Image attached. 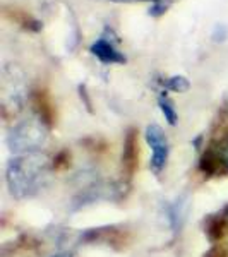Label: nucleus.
Instances as JSON below:
<instances>
[{
  "label": "nucleus",
  "mask_w": 228,
  "mask_h": 257,
  "mask_svg": "<svg viewBox=\"0 0 228 257\" xmlns=\"http://www.w3.org/2000/svg\"><path fill=\"white\" fill-rule=\"evenodd\" d=\"M89 52L105 65H113V64L120 65L127 62V57L115 47L113 40L108 38L106 35L99 36V38L89 47Z\"/></svg>",
  "instance_id": "20e7f679"
},
{
  "label": "nucleus",
  "mask_w": 228,
  "mask_h": 257,
  "mask_svg": "<svg viewBox=\"0 0 228 257\" xmlns=\"http://www.w3.org/2000/svg\"><path fill=\"white\" fill-rule=\"evenodd\" d=\"M226 228V216L225 214H214L208 219L204 228V233L208 235V238L211 242H216L223 237V231Z\"/></svg>",
  "instance_id": "0eeeda50"
},
{
  "label": "nucleus",
  "mask_w": 228,
  "mask_h": 257,
  "mask_svg": "<svg viewBox=\"0 0 228 257\" xmlns=\"http://www.w3.org/2000/svg\"><path fill=\"white\" fill-rule=\"evenodd\" d=\"M50 257H74L70 252H59V254H55V255H50Z\"/></svg>",
  "instance_id": "4468645a"
},
{
  "label": "nucleus",
  "mask_w": 228,
  "mask_h": 257,
  "mask_svg": "<svg viewBox=\"0 0 228 257\" xmlns=\"http://www.w3.org/2000/svg\"><path fill=\"white\" fill-rule=\"evenodd\" d=\"M138 131L129 128L124 139V149H122V170L126 173V178H132L136 168H138V158H139V149H138Z\"/></svg>",
  "instance_id": "39448f33"
},
{
  "label": "nucleus",
  "mask_w": 228,
  "mask_h": 257,
  "mask_svg": "<svg viewBox=\"0 0 228 257\" xmlns=\"http://www.w3.org/2000/svg\"><path fill=\"white\" fill-rule=\"evenodd\" d=\"M48 138V123L38 115H33L30 118L21 120L11 128L7 136V144L9 149L16 155H24V153L40 151L41 146L47 143Z\"/></svg>",
  "instance_id": "f03ea898"
},
{
  "label": "nucleus",
  "mask_w": 228,
  "mask_h": 257,
  "mask_svg": "<svg viewBox=\"0 0 228 257\" xmlns=\"http://www.w3.org/2000/svg\"><path fill=\"white\" fill-rule=\"evenodd\" d=\"M113 2H151V4H155V2H158V0H113Z\"/></svg>",
  "instance_id": "ddd939ff"
},
{
  "label": "nucleus",
  "mask_w": 228,
  "mask_h": 257,
  "mask_svg": "<svg viewBox=\"0 0 228 257\" xmlns=\"http://www.w3.org/2000/svg\"><path fill=\"white\" fill-rule=\"evenodd\" d=\"M146 143L151 148V160H149V168L153 170L155 175H160L167 167L168 155H170V143L167 134L163 132L158 123H151L146 127Z\"/></svg>",
  "instance_id": "7ed1b4c3"
},
{
  "label": "nucleus",
  "mask_w": 228,
  "mask_h": 257,
  "mask_svg": "<svg viewBox=\"0 0 228 257\" xmlns=\"http://www.w3.org/2000/svg\"><path fill=\"white\" fill-rule=\"evenodd\" d=\"M221 160H223V165H225V168L228 170V144H226L225 149H223V153H221Z\"/></svg>",
  "instance_id": "f8f14e48"
},
{
  "label": "nucleus",
  "mask_w": 228,
  "mask_h": 257,
  "mask_svg": "<svg viewBox=\"0 0 228 257\" xmlns=\"http://www.w3.org/2000/svg\"><path fill=\"white\" fill-rule=\"evenodd\" d=\"M165 89L168 91H175V93H185L190 88V82L185 79L184 76H172L163 82Z\"/></svg>",
  "instance_id": "1a4fd4ad"
},
{
  "label": "nucleus",
  "mask_w": 228,
  "mask_h": 257,
  "mask_svg": "<svg viewBox=\"0 0 228 257\" xmlns=\"http://www.w3.org/2000/svg\"><path fill=\"white\" fill-rule=\"evenodd\" d=\"M158 106H160L161 113H163L165 120H167L170 125H177V122H179V113H177L173 101L165 93L158 98Z\"/></svg>",
  "instance_id": "6e6552de"
},
{
  "label": "nucleus",
  "mask_w": 228,
  "mask_h": 257,
  "mask_svg": "<svg viewBox=\"0 0 228 257\" xmlns=\"http://www.w3.org/2000/svg\"><path fill=\"white\" fill-rule=\"evenodd\" d=\"M185 213H187V201L185 199H179V201L172 202L167 208V218L173 231H180L185 219Z\"/></svg>",
  "instance_id": "423d86ee"
},
{
  "label": "nucleus",
  "mask_w": 228,
  "mask_h": 257,
  "mask_svg": "<svg viewBox=\"0 0 228 257\" xmlns=\"http://www.w3.org/2000/svg\"><path fill=\"white\" fill-rule=\"evenodd\" d=\"M167 11H168V4L163 2V0H158V2L151 4V7H149L148 14L151 16V18H160V16H163Z\"/></svg>",
  "instance_id": "9b49d317"
},
{
  "label": "nucleus",
  "mask_w": 228,
  "mask_h": 257,
  "mask_svg": "<svg viewBox=\"0 0 228 257\" xmlns=\"http://www.w3.org/2000/svg\"><path fill=\"white\" fill-rule=\"evenodd\" d=\"M211 38H213L214 43H223L228 38V28L225 24H216L211 31Z\"/></svg>",
  "instance_id": "9d476101"
},
{
  "label": "nucleus",
  "mask_w": 228,
  "mask_h": 257,
  "mask_svg": "<svg viewBox=\"0 0 228 257\" xmlns=\"http://www.w3.org/2000/svg\"><path fill=\"white\" fill-rule=\"evenodd\" d=\"M55 167L45 153H24L9 160L6 168V182L11 196L18 201L35 196L47 182L50 170Z\"/></svg>",
  "instance_id": "f257e3e1"
}]
</instances>
